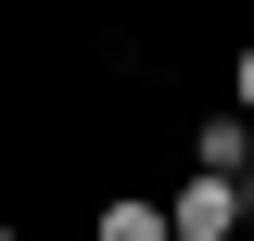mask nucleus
I'll return each instance as SVG.
<instances>
[{"label":"nucleus","instance_id":"nucleus-1","mask_svg":"<svg viewBox=\"0 0 254 241\" xmlns=\"http://www.w3.org/2000/svg\"><path fill=\"white\" fill-rule=\"evenodd\" d=\"M229 229H242V190L190 165V178H178V216H165V241H229Z\"/></svg>","mask_w":254,"mask_h":241},{"label":"nucleus","instance_id":"nucleus-4","mask_svg":"<svg viewBox=\"0 0 254 241\" xmlns=\"http://www.w3.org/2000/svg\"><path fill=\"white\" fill-rule=\"evenodd\" d=\"M229 89H242V115H254V51H242V63H229Z\"/></svg>","mask_w":254,"mask_h":241},{"label":"nucleus","instance_id":"nucleus-2","mask_svg":"<svg viewBox=\"0 0 254 241\" xmlns=\"http://www.w3.org/2000/svg\"><path fill=\"white\" fill-rule=\"evenodd\" d=\"M190 165H203V178H242V165H254V127H242V115H216L203 140H190Z\"/></svg>","mask_w":254,"mask_h":241},{"label":"nucleus","instance_id":"nucleus-3","mask_svg":"<svg viewBox=\"0 0 254 241\" xmlns=\"http://www.w3.org/2000/svg\"><path fill=\"white\" fill-rule=\"evenodd\" d=\"M89 241H165V203H102Z\"/></svg>","mask_w":254,"mask_h":241},{"label":"nucleus","instance_id":"nucleus-5","mask_svg":"<svg viewBox=\"0 0 254 241\" xmlns=\"http://www.w3.org/2000/svg\"><path fill=\"white\" fill-rule=\"evenodd\" d=\"M229 190H242V216H254V165H242V178H229Z\"/></svg>","mask_w":254,"mask_h":241},{"label":"nucleus","instance_id":"nucleus-6","mask_svg":"<svg viewBox=\"0 0 254 241\" xmlns=\"http://www.w3.org/2000/svg\"><path fill=\"white\" fill-rule=\"evenodd\" d=\"M0 241H13V229H0Z\"/></svg>","mask_w":254,"mask_h":241}]
</instances>
